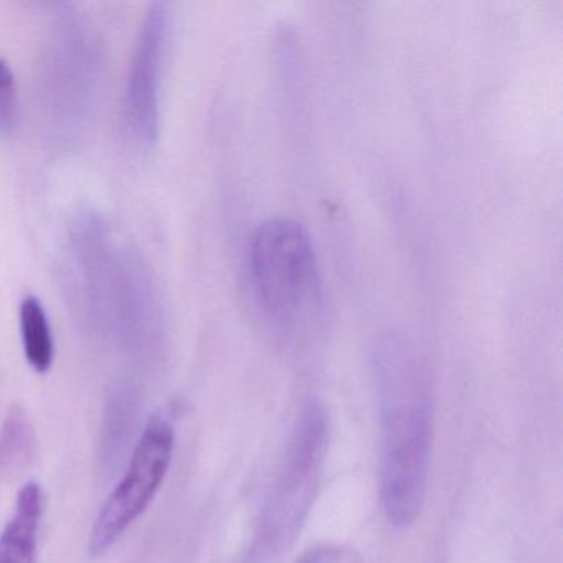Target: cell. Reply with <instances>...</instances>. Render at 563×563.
<instances>
[{
  "label": "cell",
  "instance_id": "1",
  "mask_svg": "<svg viewBox=\"0 0 563 563\" xmlns=\"http://www.w3.org/2000/svg\"><path fill=\"white\" fill-rule=\"evenodd\" d=\"M380 413V497L390 526H413L427 499L431 451V400L427 375L400 338L382 339L374 351Z\"/></svg>",
  "mask_w": 563,
  "mask_h": 563
},
{
  "label": "cell",
  "instance_id": "2",
  "mask_svg": "<svg viewBox=\"0 0 563 563\" xmlns=\"http://www.w3.org/2000/svg\"><path fill=\"white\" fill-rule=\"evenodd\" d=\"M250 268L256 298L279 324L308 321L321 306V275L311 236L291 219H272L253 235Z\"/></svg>",
  "mask_w": 563,
  "mask_h": 563
},
{
  "label": "cell",
  "instance_id": "3",
  "mask_svg": "<svg viewBox=\"0 0 563 563\" xmlns=\"http://www.w3.org/2000/svg\"><path fill=\"white\" fill-rule=\"evenodd\" d=\"M173 424L156 415L147 421L123 479L101 507L90 533V552L103 555L146 512L173 463Z\"/></svg>",
  "mask_w": 563,
  "mask_h": 563
},
{
  "label": "cell",
  "instance_id": "4",
  "mask_svg": "<svg viewBox=\"0 0 563 563\" xmlns=\"http://www.w3.org/2000/svg\"><path fill=\"white\" fill-rule=\"evenodd\" d=\"M169 31L166 5H151L134 45L124 95V124L140 146H151L159 136L161 87Z\"/></svg>",
  "mask_w": 563,
  "mask_h": 563
},
{
  "label": "cell",
  "instance_id": "5",
  "mask_svg": "<svg viewBox=\"0 0 563 563\" xmlns=\"http://www.w3.org/2000/svg\"><path fill=\"white\" fill-rule=\"evenodd\" d=\"M325 443L324 411L312 405L302 415L301 424L296 433L291 460L286 467L283 479L282 494H279V514L292 517L296 520L298 512L308 506L311 496L316 473L322 461V450ZM285 519V522H286Z\"/></svg>",
  "mask_w": 563,
  "mask_h": 563
},
{
  "label": "cell",
  "instance_id": "6",
  "mask_svg": "<svg viewBox=\"0 0 563 563\" xmlns=\"http://www.w3.org/2000/svg\"><path fill=\"white\" fill-rule=\"evenodd\" d=\"M44 497L31 481L19 490L11 519L0 533V563H35Z\"/></svg>",
  "mask_w": 563,
  "mask_h": 563
},
{
  "label": "cell",
  "instance_id": "7",
  "mask_svg": "<svg viewBox=\"0 0 563 563\" xmlns=\"http://www.w3.org/2000/svg\"><path fill=\"white\" fill-rule=\"evenodd\" d=\"M19 322H21L22 347L29 365L37 374H45L54 364L55 344L47 311L37 296L29 295L22 299Z\"/></svg>",
  "mask_w": 563,
  "mask_h": 563
},
{
  "label": "cell",
  "instance_id": "8",
  "mask_svg": "<svg viewBox=\"0 0 563 563\" xmlns=\"http://www.w3.org/2000/svg\"><path fill=\"white\" fill-rule=\"evenodd\" d=\"M18 81L11 65L0 55V134H9L18 123Z\"/></svg>",
  "mask_w": 563,
  "mask_h": 563
},
{
  "label": "cell",
  "instance_id": "9",
  "mask_svg": "<svg viewBox=\"0 0 563 563\" xmlns=\"http://www.w3.org/2000/svg\"><path fill=\"white\" fill-rule=\"evenodd\" d=\"M295 563H362V559L352 547L324 543L309 549Z\"/></svg>",
  "mask_w": 563,
  "mask_h": 563
}]
</instances>
